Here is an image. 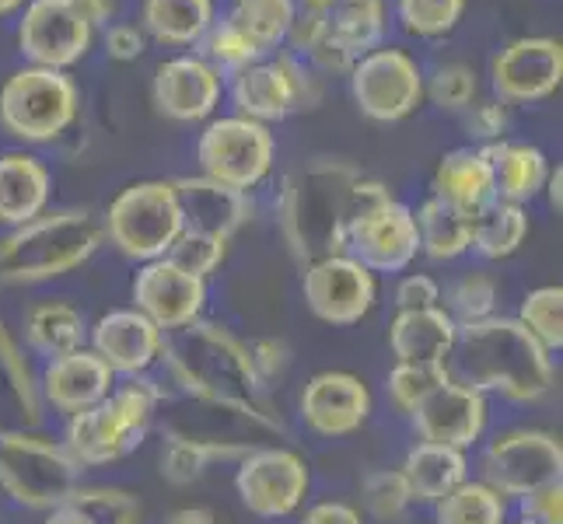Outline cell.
Segmentation results:
<instances>
[{"label":"cell","mask_w":563,"mask_h":524,"mask_svg":"<svg viewBox=\"0 0 563 524\" xmlns=\"http://www.w3.org/2000/svg\"><path fill=\"white\" fill-rule=\"evenodd\" d=\"M301 524H364V521H361V511L351 508V503L322 500V503H312V508L301 514Z\"/></svg>","instance_id":"55"},{"label":"cell","mask_w":563,"mask_h":524,"mask_svg":"<svg viewBox=\"0 0 563 524\" xmlns=\"http://www.w3.org/2000/svg\"><path fill=\"white\" fill-rule=\"evenodd\" d=\"M53 197L49 168L25 150L0 154V224L22 227L46 213Z\"/></svg>","instance_id":"27"},{"label":"cell","mask_w":563,"mask_h":524,"mask_svg":"<svg viewBox=\"0 0 563 524\" xmlns=\"http://www.w3.org/2000/svg\"><path fill=\"white\" fill-rule=\"evenodd\" d=\"M361 497H364V508L372 517L378 521H396L406 514V508L413 503L410 487L399 469H378L361 482Z\"/></svg>","instance_id":"46"},{"label":"cell","mask_w":563,"mask_h":524,"mask_svg":"<svg viewBox=\"0 0 563 524\" xmlns=\"http://www.w3.org/2000/svg\"><path fill=\"white\" fill-rule=\"evenodd\" d=\"M154 420H158L165 441H183L192 444V448H203L213 461L242 458L287 437L284 420L266 402L207 399L168 384H162V402Z\"/></svg>","instance_id":"2"},{"label":"cell","mask_w":563,"mask_h":524,"mask_svg":"<svg viewBox=\"0 0 563 524\" xmlns=\"http://www.w3.org/2000/svg\"><path fill=\"white\" fill-rule=\"evenodd\" d=\"M346 256L367 266L372 274H406L420 256V235L413 210L396 197L361 213L346 227Z\"/></svg>","instance_id":"16"},{"label":"cell","mask_w":563,"mask_h":524,"mask_svg":"<svg viewBox=\"0 0 563 524\" xmlns=\"http://www.w3.org/2000/svg\"><path fill=\"white\" fill-rule=\"evenodd\" d=\"M165 524H218L210 508H179L165 517Z\"/></svg>","instance_id":"58"},{"label":"cell","mask_w":563,"mask_h":524,"mask_svg":"<svg viewBox=\"0 0 563 524\" xmlns=\"http://www.w3.org/2000/svg\"><path fill=\"white\" fill-rule=\"evenodd\" d=\"M74 8L81 11V18L91 29H99V25H109V18L115 11V0H74Z\"/></svg>","instance_id":"57"},{"label":"cell","mask_w":563,"mask_h":524,"mask_svg":"<svg viewBox=\"0 0 563 524\" xmlns=\"http://www.w3.org/2000/svg\"><path fill=\"white\" fill-rule=\"evenodd\" d=\"M274 133L263 123H252L245 115H224L203 126L197 141V161L203 179L235 192H252L269 168H274Z\"/></svg>","instance_id":"10"},{"label":"cell","mask_w":563,"mask_h":524,"mask_svg":"<svg viewBox=\"0 0 563 524\" xmlns=\"http://www.w3.org/2000/svg\"><path fill=\"white\" fill-rule=\"evenodd\" d=\"M213 25V0H144V29L165 46H197Z\"/></svg>","instance_id":"34"},{"label":"cell","mask_w":563,"mask_h":524,"mask_svg":"<svg viewBox=\"0 0 563 524\" xmlns=\"http://www.w3.org/2000/svg\"><path fill=\"white\" fill-rule=\"evenodd\" d=\"M490 420V402L476 388L449 378L427 395L410 413V423L420 441L444 444V448L470 451L473 444L483 441Z\"/></svg>","instance_id":"19"},{"label":"cell","mask_w":563,"mask_h":524,"mask_svg":"<svg viewBox=\"0 0 563 524\" xmlns=\"http://www.w3.org/2000/svg\"><path fill=\"white\" fill-rule=\"evenodd\" d=\"M88 343L91 354L102 357L115 378H137L162 364L165 333L137 308H115L88 325Z\"/></svg>","instance_id":"22"},{"label":"cell","mask_w":563,"mask_h":524,"mask_svg":"<svg viewBox=\"0 0 563 524\" xmlns=\"http://www.w3.org/2000/svg\"><path fill=\"white\" fill-rule=\"evenodd\" d=\"M361 171L343 161H316L290 175L280 192V231L290 252L308 266L343 256L351 227V192Z\"/></svg>","instance_id":"3"},{"label":"cell","mask_w":563,"mask_h":524,"mask_svg":"<svg viewBox=\"0 0 563 524\" xmlns=\"http://www.w3.org/2000/svg\"><path fill=\"white\" fill-rule=\"evenodd\" d=\"M38 420H43L38 381L22 346L0 319V434H29L38 426Z\"/></svg>","instance_id":"25"},{"label":"cell","mask_w":563,"mask_h":524,"mask_svg":"<svg viewBox=\"0 0 563 524\" xmlns=\"http://www.w3.org/2000/svg\"><path fill=\"white\" fill-rule=\"evenodd\" d=\"M147 49V38L137 25H112L106 29V53L112 60H137V56Z\"/></svg>","instance_id":"54"},{"label":"cell","mask_w":563,"mask_h":524,"mask_svg":"<svg viewBox=\"0 0 563 524\" xmlns=\"http://www.w3.org/2000/svg\"><path fill=\"white\" fill-rule=\"evenodd\" d=\"M399 472L410 487V497L417 503H434L441 497H449L455 487H462L470 479V458L465 451L444 448V444H431V441H417L410 451H406Z\"/></svg>","instance_id":"31"},{"label":"cell","mask_w":563,"mask_h":524,"mask_svg":"<svg viewBox=\"0 0 563 524\" xmlns=\"http://www.w3.org/2000/svg\"><path fill=\"white\" fill-rule=\"evenodd\" d=\"M329 38V14H319V11H298L295 22H290L287 29V38L284 43H290V49L308 56L319 43H325Z\"/></svg>","instance_id":"52"},{"label":"cell","mask_w":563,"mask_h":524,"mask_svg":"<svg viewBox=\"0 0 563 524\" xmlns=\"http://www.w3.org/2000/svg\"><path fill=\"white\" fill-rule=\"evenodd\" d=\"M465 126H470V133L483 144H497L504 141V133H508V109H504L500 102H476L465 109Z\"/></svg>","instance_id":"50"},{"label":"cell","mask_w":563,"mask_h":524,"mask_svg":"<svg viewBox=\"0 0 563 524\" xmlns=\"http://www.w3.org/2000/svg\"><path fill=\"white\" fill-rule=\"evenodd\" d=\"M449 378H452L449 364H396L385 378V392H388V402H393L402 416H410L417 405Z\"/></svg>","instance_id":"42"},{"label":"cell","mask_w":563,"mask_h":524,"mask_svg":"<svg viewBox=\"0 0 563 524\" xmlns=\"http://www.w3.org/2000/svg\"><path fill=\"white\" fill-rule=\"evenodd\" d=\"M563 476V444L550 431L515 426L497 434L479 458V479L504 500H521L539 487L560 482Z\"/></svg>","instance_id":"11"},{"label":"cell","mask_w":563,"mask_h":524,"mask_svg":"<svg viewBox=\"0 0 563 524\" xmlns=\"http://www.w3.org/2000/svg\"><path fill=\"white\" fill-rule=\"evenodd\" d=\"M81 109V91L67 70L22 67L0 88V126L22 144H49L67 133Z\"/></svg>","instance_id":"8"},{"label":"cell","mask_w":563,"mask_h":524,"mask_svg":"<svg viewBox=\"0 0 563 524\" xmlns=\"http://www.w3.org/2000/svg\"><path fill=\"white\" fill-rule=\"evenodd\" d=\"M43 524H91V521H88V517H85L81 511H74L70 503H64V508L49 511Z\"/></svg>","instance_id":"60"},{"label":"cell","mask_w":563,"mask_h":524,"mask_svg":"<svg viewBox=\"0 0 563 524\" xmlns=\"http://www.w3.org/2000/svg\"><path fill=\"white\" fill-rule=\"evenodd\" d=\"M529 333L556 354L563 346V287L560 283H547V287H536L521 298V308L515 315Z\"/></svg>","instance_id":"41"},{"label":"cell","mask_w":563,"mask_h":524,"mask_svg":"<svg viewBox=\"0 0 563 524\" xmlns=\"http://www.w3.org/2000/svg\"><path fill=\"white\" fill-rule=\"evenodd\" d=\"M176 197L189 231H207V235H218L228 242L245 221H252L249 192L224 189L210 179H179Z\"/></svg>","instance_id":"28"},{"label":"cell","mask_w":563,"mask_h":524,"mask_svg":"<svg viewBox=\"0 0 563 524\" xmlns=\"http://www.w3.org/2000/svg\"><path fill=\"white\" fill-rule=\"evenodd\" d=\"M497 301H500V287L490 274L473 269V274H462L449 290L441 294V308L459 328L487 322L497 315Z\"/></svg>","instance_id":"39"},{"label":"cell","mask_w":563,"mask_h":524,"mask_svg":"<svg viewBox=\"0 0 563 524\" xmlns=\"http://www.w3.org/2000/svg\"><path fill=\"white\" fill-rule=\"evenodd\" d=\"M508 524H532V521H526V517H518V521H508Z\"/></svg>","instance_id":"63"},{"label":"cell","mask_w":563,"mask_h":524,"mask_svg":"<svg viewBox=\"0 0 563 524\" xmlns=\"http://www.w3.org/2000/svg\"><path fill=\"white\" fill-rule=\"evenodd\" d=\"M563 81V46L547 35H526L504 46L490 64V85L500 105L542 102Z\"/></svg>","instance_id":"18"},{"label":"cell","mask_w":563,"mask_h":524,"mask_svg":"<svg viewBox=\"0 0 563 524\" xmlns=\"http://www.w3.org/2000/svg\"><path fill=\"white\" fill-rule=\"evenodd\" d=\"M449 375L483 395H500L508 402H539L556 384L550 349L518 319L504 315L459 328Z\"/></svg>","instance_id":"1"},{"label":"cell","mask_w":563,"mask_h":524,"mask_svg":"<svg viewBox=\"0 0 563 524\" xmlns=\"http://www.w3.org/2000/svg\"><path fill=\"white\" fill-rule=\"evenodd\" d=\"M438 524H508L511 511L508 500L490 490L483 479H465L449 497L434 503Z\"/></svg>","instance_id":"37"},{"label":"cell","mask_w":563,"mask_h":524,"mask_svg":"<svg viewBox=\"0 0 563 524\" xmlns=\"http://www.w3.org/2000/svg\"><path fill=\"white\" fill-rule=\"evenodd\" d=\"M35 381H38V399L64 416L91 410V405H99L115 388V375L109 371V364L102 357H95L88 346L74 349L67 357L46 360L43 375Z\"/></svg>","instance_id":"24"},{"label":"cell","mask_w":563,"mask_h":524,"mask_svg":"<svg viewBox=\"0 0 563 524\" xmlns=\"http://www.w3.org/2000/svg\"><path fill=\"white\" fill-rule=\"evenodd\" d=\"M301 420L319 437H351L372 420L375 399L364 378L351 371H322L308 378L298 399Z\"/></svg>","instance_id":"21"},{"label":"cell","mask_w":563,"mask_h":524,"mask_svg":"<svg viewBox=\"0 0 563 524\" xmlns=\"http://www.w3.org/2000/svg\"><path fill=\"white\" fill-rule=\"evenodd\" d=\"M518 517L532 524H563V482H550V487H539L529 497H521Z\"/></svg>","instance_id":"49"},{"label":"cell","mask_w":563,"mask_h":524,"mask_svg":"<svg viewBox=\"0 0 563 524\" xmlns=\"http://www.w3.org/2000/svg\"><path fill=\"white\" fill-rule=\"evenodd\" d=\"M224 256H228V242L224 238L207 235V231H189V227L165 252V259L172 266H179L183 274L200 277V280H207L210 274H218Z\"/></svg>","instance_id":"44"},{"label":"cell","mask_w":563,"mask_h":524,"mask_svg":"<svg viewBox=\"0 0 563 524\" xmlns=\"http://www.w3.org/2000/svg\"><path fill=\"white\" fill-rule=\"evenodd\" d=\"M465 11V0H399V22L410 35H449Z\"/></svg>","instance_id":"45"},{"label":"cell","mask_w":563,"mask_h":524,"mask_svg":"<svg viewBox=\"0 0 563 524\" xmlns=\"http://www.w3.org/2000/svg\"><path fill=\"white\" fill-rule=\"evenodd\" d=\"M102 231L133 263L165 259L172 242L186 231L176 182L147 179V182L126 186L120 197L109 203Z\"/></svg>","instance_id":"9"},{"label":"cell","mask_w":563,"mask_h":524,"mask_svg":"<svg viewBox=\"0 0 563 524\" xmlns=\"http://www.w3.org/2000/svg\"><path fill=\"white\" fill-rule=\"evenodd\" d=\"M25 4V0H0V18H4V14H11V11H18V8H22Z\"/></svg>","instance_id":"62"},{"label":"cell","mask_w":563,"mask_h":524,"mask_svg":"<svg viewBox=\"0 0 563 524\" xmlns=\"http://www.w3.org/2000/svg\"><path fill=\"white\" fill-rule=\"evenodd\" d=\"M210 455L203 448H192V444L183 441H165L162 448V476L176 487H186V482L200 479L210 469Z\"/></svg>","instance_id":"48"},{"label":"cell","mask_w":563,"mask_h":524,"mask_svg":"<svg viewBox=\"0 0 563 524\" xmlns=\"http://www.w3.org/2000/svg\"><path fill=\"white\" fill-rule=\"evenodd\" d=\"M231 99H235L239 115L266 126L287 120L298 109H316L322 88L316 74L298 64L295 56H277V60H256L239 70L231 81Z\"/></svg>","instance_id":"13"},{"label":"cell","mask_w":563,"mask_h":524,"mask_svg":"<svg viewBox=\"0 0 563 524\" xmlns=\"http://www.w3.org/2000/svg\"><path fill=\"white\" fill-rule=\"evenodd\" d=\"M106 238L91 210L38 213L22 227L0 235V283H49L81 269Z\"/></svg>","instance_id":"5"},{"label":"cell","mask_w":563,"mask_h":524,"mask_svg":"<svg viewBox=\"0 0 563 524\" xmlns=\"http://www.w3.org/2000/svg\"><path fill=\"white\" fill-rule=\"evenodd\" d=\"M336 0H295V8L298 11H319V14H329L333 11Z\"/></svg>","instance_id":"61"},{"label":"cell","mask_w":563,"mask_h":524,"mask_svg":"<svg viewBox=\"0 0 563 524\" xmlns=\"http://www.w3.org/2000/svg\"><path fill=\"white\" fill-rule=\"evenodd\" d=\"M431 197L455 207L462 218L476 221L483 210H487L497 192H494V175L487 158L479 154V147H459L449 150L434 168V182H431Z\"/></svg>","instance_id":"26"},{"label":"cell","mask_w":563,"mask_h":524,"mask_svg":"<svg viewBox=\"0 0 563 524\" xmlns=\"http://www.w3.org/2000/svg\"><path fill=\"white\" fill-rule=\"evenodd\" d=\"M423 94L441 112H465L476 99V74L465 64H444L423 81Z\"/></svg>","instance_id":"47"},{"label":"cell","mask_w":563,"mask_h":524,"mask_svg":"<svg viewBox=\"0 0 563 524\" xmlns=\"http://www.w3.org/2000/svg\"><path fill=\"white\" fill-rule=\"evenodd\" d=\"M130 294H133V308H137L141 315H147L168 336L203 319L207 280L183 274V269L172 266L168 259H151V263H141Z\"/></svg>","instance_id":"20"},{"label":"cell","mask_w":563,"mask_h":524,"mask_svg":"<svg viewBox=\"0 0 563 524\" xmlns=\"http://www.w3.org/2000/svg\"><path fill=\"white\" fill-rule=\"evenodd\" d=\"M312 487L308 461L284 448V444H266L239 458L235 493L249 514L263 521H284L301 511V503Z\"/></svg>","instance_id":"12"},{"label":"cell","mask_w":563,"mask_h":524,"mask_svg":"<svg viewBox=\"0 0 563 524\" xmlns=\"http://www.w3.org/2000/svg\"><path fill=\"white\" fill-rule=\"evenodd\" d=\"M22 336L35 357L56 360L88 343V319L67 301H38L22 319Z\"/></svg>","instance_id":"32"},{"label":"cell","mask_w":563,"mask_h":524,"mask_svg":"<svg viewBox=\"0 0 563 524\" xmlns=\"http://www.w3.org/2000/svg\"><path fill=\"white\" fill-rule=\"evenodd\" d=\"M301 294L308 312L319 322L346 328L372 315V308L378 301V280L372 269L343 252V256L316 259L305 266Z\"/></svg>","instance_id":"15"},{"label":"cell","mask_w":563,"mask_h":524,"mask_svg":"<svg viewBox=\"0 0 563 524\" xmlns=\"http://www.w3.org/2000/svg\"><path fill=\"white\" fill-rule=\"evenodd\" d=\"M459 339V325L444 308H417L399 312L388 325V349L396 364H449Z\"/></svg>","instance_id":"29"},{"label":"cell","mask_w":563,"mask_h":524,"mask_svg":"<svg viewBox=\"0 0 563 524\" xmlns=\"http://www.w3.org/2000/svg\"><path fill=\"white\" fill-rule=\"evenodd\" d=\"M351 94L375 123H399L423 102V74L402 49H372L351 67Z\"/></svg>","instance_id":"14"},{"label":"cell","mask_w":563,"mask_h":524,"mask_svg":"<svg viewBox=\"0 0 563 524\" xmlns=\"http://www.w3.org/2000/svg\"><path fill=\"white\" fill-rule=\"evenodd\" d=\"M81 465L64 441L43 434H0V490L32 511H56L81 487Z\"/></svg>","instance_id":"7"},{"label":"cell","mask_w":563,"mask_h":524,"mask_svg":"<svg viewBox=\"0 0 563 524\" xmlns=\"http://www.w3.org/2000/svg\"><path fill=\"white\" fill-rule=\"evenodd\" d=\"M249 354H252V364H256V375H260L263 384L277 381L287 371V346L277 343V339H256V343H249Z\"/></svg>","instance_id":"53"},{"label":"cell","mask_w":563,"mask_h":524,"mask_svg":"<svg viewBox=\"0 0 563 524\" xmlns=\"http://www.w3.org/2000/svg\"><path fill=\"white\" fill-rule=\"evenodd\" d=\"M385 35V4L382 0H336L329 11V38L361 60L364 53L378 49Z\"/></svg>","instance_id":"36"},{"label":"cell","mask_w":563,"mask_h":524,"mask_svg":"<svg viewBox=\"0 0 563 524\" xmlns=\"http://www.w3.org/2000/svg\"><path fill=\"white\" fill-rule=\"evenodd\" d=\"M162 364L168 388L189 395L228 399V402H263V381L252 364L249 343L218 322H192L165 336Z\"/></svg>","instance_id":"4"},{"label":"cell","mask_w":563,"mask_h":524,"mask_svg":"<svg viewBox=\"0 0 563 524\" xmlns=\"http://www.w3.org/2000/svg\"><path fill=\"white\" fill-rule=\"evenodd\" d=\"M529 238V213L518 203H500L494 200L487 210L473 221V242L470 252H476L479 259L500 263L515 256Z\"/></svg>","instance_id":"35"},{"label":"cell","mask_w":563,"mask_h":524,"mask_svg":"<svg viewBox=\"0 0 563 524\" xmlns=\"http://www.w3.org/2000/svg\"><path fill=\"white\" fill-rule=\"evenodd\" d=\"M479 154L487 158L490 175H494V192L500 203H518L526 207L536 200L542 186H547L550 175V158L532 144H518V141H497V144H483Z\"/></svg>","instance_id":"30"},{"label":"cell","mask_w":563,"mask_h":524,"mask_svg":"<svg viewBox=\"0 0 563 524\" xmlns=\"http://www.w3.org/2000/svg\"><path fill=\"white\" fill-rule=\"evenodd\" d=\"M396 308L417 312V308H441V283L427 274H406L396 283Z\"/></svg>","instance_id":"51"},{"label":"cell","mask_w":563,"mask_h":524,"mask_svg":"<svg viewBox=\"0 0 563 524\" xmlns=\"http://www.w3.org/2000/svg\"><path fill=\"white\" fill-rule=\"evenodd\" d=\"M200 43H203V60L218 74L228 70L231 77H235L239 70H245V67H252L263 56V49L252 43L245 32H239L235 25H231V22L210 25Z\"/></svg>","instance_id":"43"},{"label":"cell","mask_w":563,"mask_h":524,"mask_svg":"<svg viewBox=\"0 0 563 524\" xmlns=\"http://www.w3.org/2000/svg\"><path fill=\"white\" fill-rule=\"evenodd\" d=\"M542 192L550 197V207L560 213L563 210V168L556 165V168H550V175H547V186H542Z\"/></svg>","instance_id":"59"},{"label":"cell","mask_w":563,"mask_h":524,"mask_svg":"<svg viewBox=\"0 0 563 524\" xmlns=\"http://www.w3.org/2000/svg\"><path fill=\"white\" fill-rule=\"evenodd\" d=\"M308 60H312V67L322 70V74H351V67L357 64L351 53L333 43V38H325V43H319L312 53H308Z\"/></svg>","instance_id":"56"},{"label":"cell","mask_w":563,"mask_h":524,"mask_svg":"<svg viewBox=\"0 0 563 524\" xmlns=\"http://www.w3.org/2000/svg\"><path fill=\"white\" fill-rule=\"evenodd\" d=\"M95 29L74 8V0H32L18 25V46L32 67L67 70L85 60Z\"/></svg>","instance_id":"17"},{"label":"cell","mask_w":563,"mask_h":524,"mask_svg":"<svg viewBox=\"0 0 563 524\" xmlns=\"http://www.w3.org/2000/svg\"><path fill=\"white\" fill-rule=\"evenodd\" d=\"M221 74L203 56H176L154 70V105L176 123H200L221 102Z\"/></svg>","instance_id":"23"},{"label":"cell","mask_w":563,"mask_h":524,"mask_svg":"<svg viewBox=\"0 0 563 524\" xmlns=\"http://www.w3.org/2000/svg\"><path fill=\"white\" fill-rule=\"evenodd\" d=\"M295 14H298L295 0H235L228 22L239 32H245L252 43L266 53L287 38V29L295 22Z\"/></svg>","instance_id":"38"},{"label":"cell","mask_w":563,"mask_h":524,"mask_svg":"<svg viewBox=\"0 0 563 524\" xmlns=\"http://www.w3.org/2000/svg\"><path fill=\"white\" fill-rule=\"evenodd\" d=\"M162 402V381L147 375L126 378L112 392L85 413L67 416L64 444L81 469H102V465L123 461L144 444L154 426V413Z\"/></svg>","instance_id":"6"},{"label":"cell","mask_w":563,"mask_h":524,"mask_svg":"<svg viewBox=\"0 0 563 524\" xmlns=\"http://www.w3.org/2000/svg\"><path fill=\"white\" fill-rule=\"evenodd\" d=\"M417 235H420V252L434 263H452L470 252L473 242V221L449 203H441L434 197H427L417 210Z\"/></svg>","instance_id":"33"},{"label":"cell","mask_w":563,"mask_h":524,"mask_svg":"<svg viewBox=\"0 0 563 524\" xmlns=\"http://www.w3.org/2000/svg\"><path fill=\"white\" fill-rule=\"evenodd\" d=\"M70 508L81 511L91 524H141L144 508L137 493L120 487H77L70 493Z\"/></svg>","instance_id":"40"}]
</instances>
